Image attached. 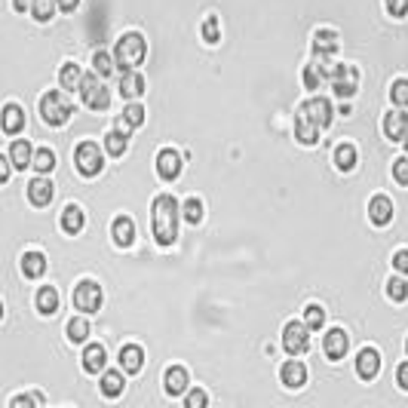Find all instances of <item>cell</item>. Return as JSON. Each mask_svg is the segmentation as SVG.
<instances>
[{
    "mask_svg": "<svg viewBox=\"0 0 408 408\" xmlns=\"http://www.w3.org/2000/svg\"><path fill=\"white\" fill-rule=\"evenodd\" d=\"M188 387H190V371L184 369L181 362H172V365L163 369V390H166L169 399L184 396V393H188Z\"/></svg>",
    "mask_w": 408,
    "mask_h": 408,
    "instance_id": "obj_18",
    "label": "cell"
},
{
    "mask_svg": "<svg viewBox=\"0 0 408 408\" xmlns=\"http://www.w3.org/2000/svg\"><path fill=\"white\" fill-rule=\"evenodd\" d=\"M117 89H120V96H123L126 102H141V96H145V89H148L145 74H141V71H123Z\"/></svg>",
    "mask_w": 408,
    "mask_h": 408,
    "instance_id": "obj_25",
    "label": "cell"
},
{
    "mask_svg": "<svg viewBox=\"0 0 408 408\" xmlns=\"http://www.w3.org/2000/svg\"><path fill=\"white\" fill-rule=\"evenodd\" d=\"M292 135H295V141L298 145H304V148L319 145V129L313 126L301 111H295V117H292Z\"/></svg>",
    "mask_w": 408,
    "mask_h": 408,
    "instance_id": "obj_28",
    "label": "cell"
},
{
    "mask_svg": "<svg viewBox=\"0 0 408 408\" xmlns=\"http://www.w3.org/2000/svg\"><path fill=\"white\" fill-rule=\"evenodd\" d=\"M25 126H28V120H25V107H21V105L10 102V105L0 107V132L19 135Z\"/></svg>",
    "mask_w": 408,
    "mask_h": 408,
    "instance_id": "obj_26",
    "label": "cell"
},
{
    "mask_svg": "<svg viewBox=\"0 0 408 408\" xmlns=\"http://www.w3.org/2000/svg\"><path fill=\"white\" fill-rule=\"evenodd\" d=\"M19 267H21V276L25 279H40V276H46V270H49V258L43 252H25Z\"/></svg>",
    "mask_w": 408,
    "mask_h": 408,
    "instance_id": "obj_30",
    "label": "cell"
},
{
    "mask_svg": "<svg viewBox=\"0 0 408 408\" xmlns=\"http://www.w3.org/2000/svg\"><path fill=\"white\" fill-rule=\"evenodd\" d=\"M181 218H184V224H188V227L203 224V221H206V203H203V197H197V193L184 197V203H181Z\"/></svg>",
    "mask_w": 408,
    "mask_h": 408,
    "instance_id": "obj_31",
    "label": "cell"
},
{
    "mask_svg": "<svg viewBox=\"0 0 408 408\" xmlns=\"http://www.w3.org/2000/svg\"><path fill=\"white\" fill-rule=\"evenodd\" d=\"M148 59V40L141 31H123L114 43V64L117 71H132V68H141Z\"/></svg>",
    "mask_w": 408,
    "mask_h": 408,
    "instance_id": "obj_2",
    "label": "cell"
},
{
    "mask_svg": "<svg viewBox=\"0 0 408 408\" xmlns=\"http://www.w3.org/2000/svg\"><path fill=\"white\" fill-rule=\"evenodd\" d=\"M390 267L396 270L399 276H408V246H405V249H396V252H393Z\"/></svg>",
    "mask_w": 408,
    "mask_h": 408,
    "instance_id": "obj_47",
    "label": "cell"
},
{
    "mask_svg": "<svg viewBox=\"0 0 408 408\" xmlns=\"http://www.w3.org/2000/svg\"><path fill=\"white\" fill-rule=\"evenodd\" d=\"M279 347H283L292 360L310 353V328L304 326V319H289L285 322L283 332H279Z\"/></svg>",
    "mask_w": 408,
    "mask_h": 408,
    "instance_id": "obj_7",
    "label": "cell"
},
{
    "mask_svg": "<svg viewBox=\"0 0 408 408\" xmlns=\"http://www.w3.org/2000/svg\"><path fill=\"white\" fill-rule=\"evenodd\" d=\"M80 3H83V0H55V6H59V10L64 12V16L77 12V10H80Z\"/></svg>",
    "mask_w": 408,
    "mask_h": 408,
    "instance_id": "obj_50",
    "label": "cell"
},
{
    "mask_svg": "<svg viewBox=\"0 0 408 408\" xmlns=\"http://www.w3.org/2000/svg\"><path fill=\"white\" fill-rule=\"evenodd\" d=\"M384 10L390 19H408V0H384Z\"/></svg>",
    "mask_w": 408,
    "mask_h": 408,
    "instance_id": "obj_46",
    "label": "cell"
},
{
    "mask_svg": "<svg viewBox=\"0 0 408 408\" xmlns=\"http://www.w3.org/2000/svg\"><path fill=\"white\" fill-rule=\"evenodd\" d=\"M298 111L304 114L307 120H310L313 126L319 129H332L335 126V107H332V102L328 98H322V96H313V98H304V102L298 105Z\"/></svg>",
    "mask_w": 408,
    "mask_h": 408,
    "instance_id": "obj_11",
    "label": "cell"
},
{
    "mask_svg": "<svg viewBox=\"0 0 408 408\" xmlns=\"http://www.w3.org/2000/svg\"><path fill=\"white\" fill-rule=\"evenodd\" d=\"M209 393L203 390V387H188V396H184L181 408H209Z\"/></svg>",
    "mask_w": 408,
    "mask_h": 408,
    "instance_id": "obj_44",
    "label": "cell"
},
{
    "mask_svg": "<svg viewBox=\"0 0 408 408\" xmlns=\"http://www.w3.org/2000/svg\"><path fill=\"white\" fill-rule=\"evenodd\" d=\"M390 175L399 188H408V157H396V160L390 163Z\"/></svg>",
    "mask_w": 408,
    "mask_h": 408,
    "instance_id": "obj_45",
    "label": "cell"
},
{
    "mask_svg": "<svg viewBox=\"0 0 408 408\" xmlns=\"http://www.w3.org/2000/svg\"><path fill=\"white\" fill-rule=\"evenodd\" d=\"M25 193H28V203H31L34 209H46V206L53 203V197H55V184L49 181L46 175H37V178L28 181Z\"/></svg>",
    "mask_w": 408,
    "mask_h": 408,
    "instance_id": "obj_22",
    "label": "cell"
},
{
    "mask_svg": "<svg viewBox=\"0 0 408 408\" xmlns=\"http://www.w3.org/2000/svg\"><path fill=\"white\" fill-rule=\"evenodd\" d=\"M365 218H369L371 227H390L393 218H396V206H393L390 193H375L365 203Z\"/></svg>",
    "mask_w": 408,
    "mask_h": 408,
    "instance_id": "obj_12",
    "label": "cell"
},
{
    "mask_svg": "<svg viewBox=\"0 0 408 408\" xmlns=\"http://www.w3.org/2000/svg\"><path fill=\"white\" fill-rule=\"evenodd\" d=\"M98 393L105 399H120L126 393V375L120 369H105L98 378Z\"/></svg>",
    "mask_w": 408,
    "mask_h": 408,
    "instance_id": "obj_27",
    "label": "cell"
},
{
    "mask_svg": "<svg viewBox=\"0 0 408 408\" xmlns=\"http://www.w3.org/2000/svg\"><path fill=\"white\" fill-rule=\"evenodd\" d=\"M31 16H34V21H40V25L53 21V16H55V0H31Z\"/></svg>",
    "mask_w": 408,
    "mask_h": 408,
    "instance_id": "obj_43",
    "label": "cell"
},
{
    "mask_svg": "<svg viewBox=\"0 0 408 408\" xmlns=\"http://www.w3.org/2000/svg\"><path fill=\"white\" fill-rule=\"evenodd\" d=\"M405 360H408V338H405Z\"/></svg>",
    "mask_w": 408,
    "mask_h": 408,
    "instance_id": "obj_55",
    "label": "cell"
},
{
    "mask_svg": "<svg viewBox=\"0 0 408 408\" xmlns=\"http://www.w3.org/2000/svg\"><path fill=\"white\" fill-rule=\"evenodd\" d=\"M332 68H335L332 62H319V59H313L310 55V62L301 68V86H304L307 92H317L319 86L332 77Z\"/></svg>",
    "mask_w": 408,
    "mask_h": 408,
    "instance_id": "obj_20",
    "label": "cell"
},
{
    "mask_svg": "<svg viewBox=\"0 0 408 408\" xmlns=\"http://www.w3.org/2000/svg\"><path fill=\"white\" fill-rule=\"evenodd\" d=\"M77 92H80V102L89 107V111H107V107H111V89L102 83V77H98L96 71H83Z\"/></svg>",
    "mask_w": 408,
    "mask_h": 408,
    "instance_id": "obj_4",
    "label": "cell"
},
{
    "mask_svg": "<svg viewBox=\"0 0 408 408\" xmlns=\"http://www.w3.org/2000/svg\"><path fill=\"white\" fill-rule=\"evenodd\" d=\"M117 362H120V371H123V375H135V378H139L141 371H145L148 353H145V347H141V344L126 341V344H120V350H117Z\"/></svg>",
    "mask_w": 408,
    "mask_h": 408,
    "instance_id": "obj_15",
    "label": "cell"
},
{
    "mask_svg": "<svg viewBox=\"0 0 408 408\" xmlns=\"http://www.w3.org/2000/svg\"><path fill=\"white\" fill-rule=\"evenodd\" d=\"M276 375L285 390H304V387L310 384V365L301 362V360H285V362H279Z\"/></svg>",
    "mask_w": 408,
    "mask_h": 408,
    "instance_id": "obj_13",
    "label": "cell"
},
{
    "mask_svg": "<svg viewBox=\"0 0 408 408\" xmlns=\"http://www.w3.org/2000/svg\"><path fill=\"white\" fill-rule=\"evenodd\" d=\"M399 145H402V148H405V157H408V132H405V139H402V141H399Z\"/></svg>",
    "mask_w": 408,
    "mask_h": 408,
    "instance_id": "obj_53",
    "label": "cell"
},
{
    "mask_svg": "<svg viewBox=\"0 0 408 408\" xmlns=\"http://www.w3.org/2000/svg\"><path fill=\"white\" fill-rule=\"evenodd\" d=\"M10 178H12V163L6 154H0V184H10Z\"/></svg>",
    "mask_w": 408,
    "mask_h": 408,
    "instance_id": "obj_49",
    "label": "cell"
},
{
    "mask_svg": "<svg viewBox=\"0 0 408 408\" xmlns=\"http://www.w3.org/2000/svg\"><path fill=\"white\" fill-rule=\"evenodd\" d=\"M381 132H384L387 141L399 145V141L405 139V132H408V111H402V107L384 111V117H381Z\"/></svg>",
    "mask_w": 408,
    "mask_h": 408,
    "instance_id": "obj_19",
    "label": "cell"
},
{
    "mask_svg": "<svg viewBox=\"0 0 408 408\" xmlns=\"http://www.w3.org/2000/svg\"><path fill=\"white\" fill-rule=\"evenodd\" d=\"M114 129H117L120 135H126V139H132V132H139V129H132V126H129L123 117H117V120H114Z\"/></svg>",
    "mask_w": 408,
    "mask_h": 408,
    "instance_id": "obj_51",
    "label": "cell"
},
{
    "mask_svg": "<svg viewBox=\"0 0 408 408\" xmlns=\"http://www.w3.org/2000/svg\"><path fill=\"white\" fill-rule=\"evenodd\" d=\"M64 332H68L71 344H83V341H89V335H92V322L86 317H74V319H68Z\"/></svg>",
    "mask_w": 408,
    "mask_h": 408,
    "instance_id": "obj_36",
    "label": "cell"
},
{
    "mask_svg": "<svg viewBox=\"0 0 408 408\" xmlns=\"http://www.w3.org/2000/svg\"><path fill=\"white\" fill-rule=\"evenodd\" d=\"M387 98L405 111L408 107V77H396V80L390 83V89H387Z\"/></svg>",
    "mask_w": 408,
    "mask_h": 408,
    "instance_id": "obj_41",
    "label": "cell"
},
{
    "mask_svg": "<svg viewBox=\"0 0 408 408\" xmlns=\"http://www.w3.org/2000/svg\"><path fill=\"white\" fill-rule=\"evenodd\" d=\"M341 31L338 28H332V25H319L317 31H313V37H310V55L313 59H319V62H332L335 55L341 53Z\"/></svg>",
    "mask_w": 408,
    "mask_h": 408,
    "instance_id": "obj_9",
    "label": "cell"
},
{
    "mask_svg": "<svg viewBox=\"0 0 408 408\" xmlns=\"http://www.w3.org/2000/svg\"><path fill=\"white\" fill-rule=\"evenodd\" d=\"M74 307L83 313V317H96L105 307V292L98 279H77L74 283Z\"/></svg>",
    "mask_w": 408,
    "mask_h": 408,
    "instance_id": "obj_6",
    "label": "cell"
},
{
    "mask_svg": "<svg viewBox=\"0 0 408 408\" xmlns=\"http://www.w3.org/2000/svg\"><path fill=\"white\" fill-rule=\"evenodd\" d=\"M393 378H396V387H399V390H405V393H408V360H402V362L396 365Z\"/></svg>",
    "mask_w": 408,
    "mask_h": 408,
    "instance_id": "obj_48",
    "label": "cell"
},
{
    "mask_svg": "<svg viewBox=\"0 0 408 408\" xmlns=\"http://www.w3.org/2000/svg\"><path fill=\"white\" fill-rule=\"evenodd\" d=\"M74 169L80 172L83 178H98V175H102L105 157H102V148H98L92 139L77 141V148H74Z\"/></svg>",
    "mask_w": 408,
    "mask_h": 408,
    "instance_id": "obj_8",
    "label": "cell"
},
{
    "mask_svg": "<svg viewBox=\"0 0 408 408\" xmlns=\"http://www.w3.org/2000/svg\"><path fill=\"white\" fill-rule=\"evenodd\" d=\"M59 86H62V92H74L77 86H80V77H83V68L77 62H62L59 64Z\"/></svg>",
    "mask_w": 408,
    "mask_h": 408,
    "instance_id": "obj_33",
    "label": "cell"
},
{
    "mask_svg": "<svg viewBox=\"0 0 408 408\" xmlns=\"http://www.w3.org/2000/svg\"><path fill=\"white\" fill-rule=\"evenodd\" d=\"M62 408H71V405H62Z\"/></svg>",
    "mask_w": 408,
    "mask_h": 408,
    "instance_id": "obj_56",
    "label": "cell"
},
{
    "mask_svg": "<svg viewBox=\"0 0 408 408\" xmlns=\"http://www.w3.org/2000/svg\"><path fill=\"white\" fill-rule=\"evenodd\" d=\"M12 10H16V12H28V10H31V0H12Z\"/></svg>",
    "mask_w": 408,
    "mask_h": 408,
    "instance_id": "obj_52",
    "label": "cell"
},
{
    "mask_svg": "<svg viewBox=\"0 0 408 408\" xmlns=\"http://www.w3.org/2000/svg\"><path fill=\"white\" fill-rule=\"evenodd\" d=\"M120 117H123L132 129H141V126H145V120H148L145 102H126V107H123V114H120Z\"/></svg>",
    "mask_w": 408,
    "mask_h": 408,
    "instance_id": "obj_40",
    "label": "cell"
},
{
    "mask_svg": "<svg viewBox=\"0 0 408 408\" xmlns=\"http://www.w3.org/2000/svg\"><path fill=\"white\" fill-rule=\"evenodd\" d=\"M80 369L86 375H102L107 369V347L102 341H89L80 353Z\"/></svg>",
    "mask_w": 408,
    "mask_h": 408,
    "instance_id": "obj_21",
    "label": "cell"
},
{
    "mask_svg": "<svg viewBox=\"0 0 408 408\" xmlns=\"http://www.w3.org/2000/svg\"><path fill=\"white\" fill-rule=\"evenodd\" d=\"M150 233L160 249H169L178 242V199L175 193L160 190L150 199Z\"/></svg>",
    "mask_w": 408,
    "mask_h": 408,
    "instance_id": "obj_1",
    "label": "cell"
},
{
    "mask_svg": "<svg viewBox=\"0 0 408 408\" xmlns=\"http://www.w3.org/2000/svg\"><path fill=\"white\" fill-rule=\"evenodd\" d=\"M59 227H62L64 236H80L83 227H86V209L80 203H68L59 212Z\"/></svg>",
    "mask_w": 408,
    "mask_h": 408,
    "instance_id": "obj_24",
    "label": "cell"
},
{
    "mask_svg": "<svg viewBox=\"0 0 408 408\" xmlns=\"http://www.w3.org/2000/svg\"><path fill=\"white\" fill-rule=\"evenodd\" d=\"M332 163H335V169H338V172L360 169V145H356V141H350V139L338 141L335 150H332Z\"/></svg>",
    "mask_w": 408,
    "mask_h": 408,
    "instance_id": "obj_23",
    "label": "cell"
},
{
    "mask_svg": "<svg viewBox=\"0 0 408 408\" xmlns=\"http://www.w3.org/2000/svg\"><path fill=\"white\" fill-rule=\"evenodd\" d=\"M31 166L37 175H49V172L55 169V150L53 148H37L31 157Z\"/></svg>",
    "mask_w": 408,
    "mask_h": 408,
    "instance_id": "obj_38",
    "label": "cell"
},
{
    "mask_svg": "<svg viewBox=\"0 0 408 408\" xmlns=\"http://www.w3.org/2000/svg\"><path fill=\"white\" fill-rule=\"evenodd\" d=\"M0 319H3V301H0Z\"/></svg>",
    "mask_w": 408,
    "mask_h": 408,
    "instance_id": "obj_54",
    "label": "cell"
},
{
    "mask_svg": "<svg viewBox=\"0 0 408 408\" xmlns=\"http://www.w3.org/2000/svg\"><path fill=\"white\" fill-rule=\"evenodd\" d=\"M353 369H356V375H360V381H375L378 375H381V369H384V356H381V350L378 347H362L360 353H356V360H353Z\"/></svg>",
    "mask_w": 408,
    "mask_h": 408,
    "instance_id": "obj_16",
    "label": "cell"
},
{
    "mask_svg": "<svg viewBox=\"0 0 408 408\" xmlns=\"http://www.w3.org/2000/svg\"><path fill=\"white\" fill-rule=\"evenodd\" d=\"M154 172H157V178H160V181H178V178H181V172H184L181 150L163 145L154 154Z\"/></svg>",
    "mask_w": 408,
    "mask_h": 408,
    "instance_id": "obj_10",
    "label": "cell"
},
{
    "mask_svg": "<svg viewBox=\"0 0 408 408\" xmlns=\"http://www.w3.org/2000/svg\"><path fill=\"white\" fill-rule=\"evenodd\" d=\"M10 163H12V169H28L31 166V157H34V148H31V141L28 139H16L10 145Z\"/></svg>",
    "mask_w": 408,
    "mask_h": 408,
    "instance_id": "obj_32",
    "label": "cell"
},
{
    "mask_svg": "<svg viewBox=\"0 0 408 408\" xmlns=\"http://www.w3.org/2000/svg\"><path fill=\"white\" fill-rule=\"evenodd\" d=\"M37 111H40L43 123L53 126V129L68 126L71 117H74V107H71L68 92H62V89H46L43 92L40 102H37Z\"/></svg>",
    "mask_w": 408,
    "mask_h": 408,
    "instance_id": "obj_3",
    "label": "cell"
},
{
    "mask_svg": "<svg viewBox=\"0 0 408 408\" xmlns=\"http://www.w3.org/2000/svg\"><path fill=\"white\" fill-rule=\"evenodd\" d=\"M350 350V335L344 326H335L326 332V338H322V356H326L328 362H341L344 356H347Z\"/></svg>",
    "mask_w": 408,
    "mask_h": 408,
    "instance_id": "obj_17",
    "label": "cell"
},
{
    "mask_svg": "<svg viewBox=\"0 0 408 408\" xmlns=\"http://www.w3.org/2000/svg\"><path fill=\"white\" fill-rule=\"evenodd\" d=\"M129 141H132V139L120 135L117 129H107V132H105V150L111 154V160H120V157L129 154Z\"/></svg>",
    "mask_w": 408,
    "mask_h": 408,
    "instance_id": "obj_35",
    "label": "cell"
},
{
    "mask_svg": "<svg viewBox=\"0 0 408 408\" xmlns=\"http://www.w3.org/2000/svg\"><path fill=\"white\" fill-rule=\"evenodd\" d=\"M114 68H117V64H114V55L107 53V49H96V53H92V71H96L98 77H111Z\"/></svg>",
    "mask_w": 408,
    "mask_h": 408,
    "instance_id": "obj_42",
    "label": "cell"
},
{
    "mask_svg": "<svg viewBox=\"0 0 408 408\" xmlns=\"http://www.w3.org/2000/svg\"><path fill=\"white\" fill-rule=\"evenodd\" d=\"M301 317H304V326L310 328V332H317V328L326 326L328 313H326V307H322V304H307L304 310H301Z\"/></svg>",
    "mask_w": 408,
    "mask_h": 408,
    "instance_id": "obj_39",
    "label": "cell"
},
{
    "mask_svg": "<svg viewBox=\"0 0 408 408\" xmlns=\"http://www.w3.org/2000/svg\"><path fill=\"white\" fill-rule=\"evenodd\" d=\"M62 307V298H59V289L55 285H40L37 295H34V310L40 317H55Z\"/></svg>",
    "mask_w": 408,
    "mask_h": 408,
    "instance_id": "obj_29",
    "label": "cell"
},
{
    "mask_svg": "<svg viewBox=\"0 0 408 408\" xmlns=\"http://www.w3.org/2000/svg\"><path fill=\"white\" fill-rule=\"evenodd\" d=\"M328 83H332V92H335V96L344 98V102H350V98H353L356 92H360L362 71L356 68V64H350V62H335Z\"/></svg>",
    "mask_w": 408,
    "mask_h": 408,
    "instance_id": "obj_5",
    "label": "cell"
},
{
    "mask_svg": "<svg viewBox=\"0 0 408 408\" xmlns=\"http://www.w3.org/2000/svg\"><path fill=\"white\" fill-rule=\"evenodd\" d=\"M46 405V393L40 390H25V393H16V396L10 399V408H43Z\"/></svg>",
    "mask_w": 408,
    "mask_h": 408,
    "instance_id": "obj_37",
    "label": "cell"
},
{
    "mask_svg": "<svg viewBox=\"0 0 408 408\" xmlns=\"http://www.w3.org/2000/svg\"><path fill=\"white\" fill-rule=\"evenodd\" d=\"M139 240V221L132 215H114L111 218V242L117 249H132Z\"/></svg>",
    "mask_w": 408,
    "mask_h": 408,
    "instance_id": "obj_14",
    "label": "cell"
},
{
    "mask_svg": "<svg viewBox=\"0 0 408 408\" xmlns=\"http://www.w3.org/2000/svg\"><path fill=\"white\" fill-rule=\"evenodd\" d=\"M384 295H387V301H393V304H405V301H408V279L399 276V274L387 276Z\"/></svg>",
    "mask_w": 408,
    "mask_h": 408,
    "instance_id": "obj_34",
    "label": "cell"
}]
</instances>
